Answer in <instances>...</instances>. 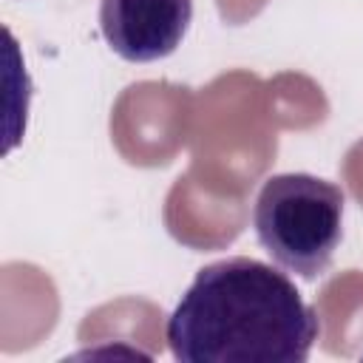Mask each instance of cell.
I'll use <instances>...</instances> for the list:
<instances>
[{
    "label": "cell",
    "mask_w": 363,
    "mask_h": 363,
    "mask_svg": "<svg viewBox=\"0 0 363 363\" xmlns=\"http://www.w3.org/2000/svg\"><path fill=\"white\" fill-rule=\"evenodd\" d=\"M318 318L275 267L235 255L201 267L167 318L182 363H303Z\"/></svg>",
    "instance_id": "1"
},
{
    "label": "cell",
    "mask_w": 363,
    "mask_h": 363,
    "mask_svg": "<svg viewBox=\"0 0 363 363\" xmlns=\"http://www.w3.org/2000/svg\"><path fill=\"white\" fill-rule=\"evenodd\" d=\"M346 196L312 173L269 176L252 207V227L272 261L306 281L320 278L343 238Z\"/></svg>",
    "instance_id": "2"
},
{
    "label": "cell",
    "mask_w": 363,
    "mask_h": 363,
    "mask_svg": "<svg viewBox=\"0 0 363 363\" xmlns=\"http://www.w3.org/2000/svg\"><path fill=\"white\" fill-rule=\"evenodd\" d=\"M193 20V0H99V31L128 62L170 57Z\"/></svg>",
    "instance_id": "3"
}]
</instances>
